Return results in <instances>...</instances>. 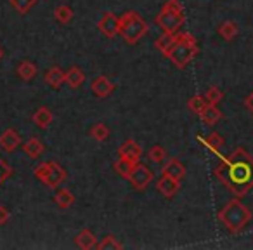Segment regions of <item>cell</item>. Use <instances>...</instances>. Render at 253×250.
Wrapping results in <instances>:
<instances>
[{"instance_id": "obj_1", "label": "cell", "mask_w": 253, "mask_h": 250, "mask_svg": "<svg viewBox=\"0 0 253 250\" xmlns=\"http://www.w3.org/2000/svg\"><path fill=\"white\" fill-rule=\"evenodd\" d=\"M213 174L222 186H225L236 198H243L253 188V158L245 148H236L231 155L218 156Z\"/></svg>"}, {"instance_id": "obj_2", "label": "cell", "mask_w": 253, "mask_h": 250, "mask_svg": "<svg viewBox=\"0 0 253 250\" xmlns=\"http://www.w3.org/2000/svg\"><path fill=\"white\" fill-rule=\"evenodd\" d=\"M218 222L227 229L231 235H238L248 226L252 221V210L243 203L239 198L231 200L220 212H218Z\"/></svg>"}, {"instance_id": "obj_3", "label": "cell", "mask_w": 253, "mask_h": 250, "mask_svg": "<svg viewBox=\"0 0 253 250\" xmlns=\"http://www.w3.org/2000/svg\"><path fill=\"white\" fill-rule=\"evenodd\" d=\"M198 52H200V47H198L196 39L186 32L175 35V42L172 44V47L165 54V57H169L177 68L184 70L198 56Z\"/></svg>"}, {"instance_id": "obj_4", "label": "cell", "mask_w": 253, "mask_h": 250, "mask_svg": "<svg viewBox=\"0 0 253 250\" xmlns=\"http://www.w3.org/2000/svg\"><path fill=\"white\" fill-rule=\"evenodd\" d=\"M148 30H149L148 23H146V19L142 18L139 12L128 11L120 16L118 35L122 37V39L125 40V44H128V46H135L139 40L144 39Z\"/></svg>"}, {"instance_id": "obj_5", "label": "cell", "mask_w": 253, "mask_h": 250, "mask_svg": "<svg viewBox=\"0 0 253 250\" xmlns=\"http://www.w3.org/2000/svg\"><path fill=\"white\" fill-rule=\"evenodd\" d=\"M184 23H186V16H184L180 0H167L156 16V25L165 33H177Z\"/></svg>"}, {"instance_id": "obj_6", "label": "cell", "mask_w": 253, "mask_h": 250, "mask_svg": "<svg viewBox=\"0 0 253 250\" xmlns=\"http://www.w3.org/2000/svg\"><path fill=\"white\" fill-rule=\"evenodd\" d=\"M33 176H35L40 183L45 184L47 188L57 190V188L66 181L68 172L61 163L50 160V162H43V163H40V165H37L35 169H33Z\"/></svg>"}, {"instance_id": "obj_7", "label": "cell", "mask_w": 253, "mask_h": 250, "mask_svg": "<svg viewBox=\"0 0 253 250\" xmlns=\"http://www.w3.org/2000/svg\"><path fill=\"white\" fill-rule=\"evenodd\" d=\"M153 177L155 176H153V172H151L149 167H146L144 163H135L134 169H132L130 177H128V181H130V184L137 191H144L146 188L153 183Z\"/></svg>"}, {"instance_id": "obj_8", "label": "cell", "mask_w": 253, "mask_h": 250, "mask_svg": "<svg viewBox=\"0 0 253 250\" xmlns=\"http://www.w3.org/2000/svg\"><path fill=\"white\" fill-rule=\"evenodd\" d=\"M118 23H120V18H116L115 12L106 11V12H102L101 19H99L97 28L106 39H115V37L118 35Z\"/></svg>"}, {"instance_id": "obj_9", "label": "cell", "mask_w": 253, "mask_h": 250, "mask_svg": "<svg viewBox=\"0 0 253 250\" xmlns=\"http://www.w3.org/2000/svg\"><path fill=\"white\" fill-rule=\"evenodd\" d=\"M90 89H92V92H94L95 98L106 99L115 92L116 85L113 84L109 77H106V75H99V77H95L94 80H92Z\"/></svg>"}, {"instance_id": "obj_10", "label": "cell", "mask_w": 253, "mask_h": 250, "mask_svg": "<svg viewBox=\"0 0 253 250\" xmlns=\"http://www.w3.org/2000/svg\"><path fill=\"white\" fill-rule=\"evenodd\" d=\"M118 156L123 160H128V162H132V163H139L142 158V148L134 139H126L118 148Z\"/></svg>"}, {"instance_id": "obj_11", "label": "cell", "mask_w": 253, "mask_h": 250, "mask_svg": "<svg viewBox=\"0 0 253 250\" xmlns=\"http://www.w3.org/2000/svg\"><path fill=\"white\" fill-rule=\"evenodd\" d=\"M21 141L23 139H21V136H19V132L12 127L5 129V131L0 134V148L4 150L5 153L16 151V150L21 146Z\"/></svg>"}, {"instance_id": "obj_12", "label": "cell", "mask_w": 253, "mask_h": 250, "mask_svg": "<svg viewBox=\"0 0 253 250\" xmlns=\"http://www.w3.org/2000/svg\"><path fill=\"white\" fill-rule=\"evenodd\" d=\"M180 190V181L172 179L169 176H162L156 183V191L165 198H173Z\"/></svg>"}, {"instance_id": "obj_13", "label": "cell", "mask_w": 253, "mask_h": 250, "mask_svg": "<svg viewBox=\"0 0 253 250\" xmlns=\"http://www.w3.org/2000/svg\"><path fill=\"white\" fill-rule=\"evenodd\" d=\"M162 170H163V176H169L177 181H182L184 177H186V167L177 158H167Z\"/></svg>"}, {"instance_id": "obj_14", "label": "cell", "mask_w": 253, "mask_h": 250, "mask_svg": "<svg viewBox=\"0 0 253 250\" xmlns=\"http://www.w3.org/2000/svg\"><path fill=\"white\" fill-rule=\"evenodd\" d=\"M198 116H200L201 122H203L205 125H208V127H215V125L222 120V111L218 109L217 104H207L203 108V111H201Z\"/></svg>"}, {"instance_id": "obj_15", "label": "cell", "mask_w": 253, "mask_h": 250, "mask_svg": "<svg viewBox=\"0 0 253 250\" xmlns=\"http://www.w3.org/2000/svg\"><path fill=\"white\" fill-rule=\"evenodd\" d=\"M23 151H25V155L28 156V158L37 160V158H40V156L43 155V151H45V146H43V143L40 141L37 136H32V138H30L28 141L23 145Z\"/></svg>"}, {"instance_id": "obj_16", "label": "cell", "mask_w": 253, "mask_h": 250, "mask_svg": "<svg viewBox=\"0 0 253 250\" xmlns=\"http://www.w3.org/2000/svg\"><path fill=\"white\" fill-rule=\"evenodd\" d=\"M43 80H45V84L49 85L50 89L57 91V89H61V85L64 84V71L61 70L59 66H50L49 70L43 73Z\"/></svg>"}, {"instance_id": "obj_17", "label": "cell", "mask_w": 253, "mask_h": 250, "mask_svg": "<svg viewBox=\"0 0 253 250\" xmlns=\"http://www.w3.org/2000/svg\"><path fill=\"white\" fill-rule=\"evenodd\" d=\"M37 73H39V68H37V64L30 59H23L21 63L16 66V75H18L23 82L33 80V78L37 77Z\"/></svg>"}, {"instance_id": "obj_18", "label": "cell", "mask_w": 253, "mask_h": 250, "mask_svg": "<svg viewBox=\"0 0 253 250\" xmlns=\"http://www.w3.org/2000/svg\"><path fill=\"white\" fill-rule=\"evenodd\" d=\"M32 122L35 123L39 129H47L50 123L54 122V113L50 111L47 106H40V108L32 115Z\"/></svg>"}, {"instance_id": "obj_19", "label": "cell", "mask_w": 253, "mask_h": 250, "mask_svg": "<svg viewBox=\"0 0 253 250\" xmlns=\"http://www.w3.org/2000/svg\"><path fill=\"white\" fill-rule=\"evenodd\" d=\"M75 243H77V247H80V249H84V250L95 249V245H97V236L94 235V231L85 228L75 236Z\"/></svg>"}, {"instance_id": "obj_20", "label": "cell", "mask_w": 253, "mask_h": 250, "mask_svg": "<svg viewBox=\"0 0 253 250\" xmlns=\"http://www.w3.org/2000/svg\"><path fill=\"white\" fill-rule=\"evenodd\" d=\"M85 82V73L82 71L80 66H71L68 71H64V84H68L71 89L82 87Z\"/></svg>"}, {"instance_id": "obj_21", "label": "cell", "mask_w": 253, "mask_h": 250, "mask_svg": "<svg viewBox=\"0 0 253 250\" xmlns=\"http://www.w3.org/2000/svg\"><path fill=\"white\" fill-rule=\"evenodd\" d=\"M52 198H54V203L59 208H70L75 203V195L70 190H66V188H57Z\"/></svg>"}, {"instance_id": "obj_22", "label": "cell", "mask_w": 253, "mask_h": 250, "mask_svg": "<svg viewBox=\"0 0 253 250\" xmlns=\"http://www.w3.org/2000/svg\"><path fill=\"white\" fill-rule=\"evenodd\" d=\"M198 141H201L205 146H207V148H210L217 156H220V148L225 145L224 138H222L218 132H213V134H210L208 138H205V139H201L200 136H198Z\"/></svg>"}, {"instance_id": "obj_23", "label": "cell", "mask_w": 253, "mask_h": 250, "mask_svg": "<svg viewBox=\"0 0 253 250\" xmlns=\"http://www.w3.org/2000/svg\"><path fill=\"white\" fill-rule=\"evenodd\" d=\"M238 32H239V28L234 21H224L220 26H218V35H220L224 40H227V42L234 40L236 37H238Z\"/></svg>"}, {"instance_id": "obj_24", "label": "cell", "mask_w": 253, "mask_h": 250, "mask_svg": "<svg viewBox=\"0 0 253 250\" xmlns=\"http://www.w3.org/2000/svg\"><path fill=\"white\" fill-rule=\"evenodd\" d=\"M88 134H90V138L95 139L97 143H104V141H108L111 131H109V127L108 125H104V123H95V125H92L90 127Z\"/></svg>"}, {"instance_id": "obj_25", "label": "cell", "mask_w": 253, "mask_h": 250, "mask_svg": "<svg viewBox=\"0 0 253 250\" xmlns=\"http://www.w3.org/2000/svg\"><path fill=\"white\" fill-rule=\"evenodd\" d=\"M37 2H39V0H9L11 7L14 9L16 12H19L21 16L28 14V12L37 5Z\"/></svg>"}, {"instance_id": "obj_26", "label": "cell", "mask_w": 253, "mask_h": 250, "mask_svg": "<svg viewBox=\"0 0 253 250\" xmlns=\"http://www.w3.org/2000/svg\"><path fill=\"white\" fill-rule=\"evenodd\" d=\"M73 9L70 7V5H57L56 11H54V18H56L57 23H61V25H68V23H71V19H73Z\"/></svg>"}, {"instance_id": "obj_27", "label": "cell", "mask_w": 253, "mask_h": 250, "mask_svg": "<svg viewBox=\"0 0 253 250\" xmlns=\"http://www.w3.org/2000/svg\"><path fill=\"white\" fill-rule=\"evenodd\" d=\"M135 163L128 162V160H123V158H118L115 162V165H113V169H115V172L118 174V176H122L123 179L128 181V177H130L132 174V169H134Z\"/></svg>"}, {"instance_id": "obj_28", "label": "cell", "mask_w": 253, "mask_h": 250, "mask_svg": "<svg viewBox=\"0 0 253 250\" xmlns=\"http://www.w3.org/2000/svg\"><path fill=\"white\" fill-rule=\"evenodd\" d=\"M175 35H177V33H165V32H163V35L160 37V39H156L155 47L162 54H167L170 47H172V44L175 42Z\"/></svg>"}, {"instance_id": "obj_29", "label": "cell", "mask_w": 253, "mask_h": 250, "mask_svg": "<svg viewBox=\"0 0 253 250\" xmlns=\"http://www.w3.org/2000/svg\"><path fill=\"white\" fill-rule=\"evenodd\" d=\"M95 249H99V250H122L123 243L118 242V240H116V236L108 235V236H104L101 242H97Z\"/></svg>"}, {"instance_id": "obj_30", "label": "cell", "mask_w": 253, "mask_h": 250, "mask_svg": "<svg viewBox=\"0 0 253 250\" xmlns=\"http://www.w3.org/2000/svg\"><path fill=\"white\" fill-rule=\"evenodd\" d=\"M148 158L151 160L153 163L160 165V163H165V160L169 158V155H167V150L163 148V146L155 145V146H153V148L148 151Z\"/></svg>"}, {"instance_id": "obj_31", "label": "cell", "mask_w": 253, "mask_h": 250, "mask_svg": "<svg viewBox=\"0 0 253 250\" xmlns=\"http://www.w3.org/2000/svg\"><path fill=\"white\" fill-rule=\"evenodd\" d=\"M203 96H205V99H207L208 104H217L218 106V102H222V99H224V92H222L218 87H215V85L208 87Z\"/></svg>"}, {"instance_id": "obj_32", "label": "cell", "mask_w": 253, "mask_h": 250, "mask_svg": "<svg viewBox=\"0 0 253 250\" xmlns=\"http://www.w3.org/2000/svg\"><path fill=\"white\" fill-rule=\"evenodd\" d=\"M207 104L208 102H207V99H205V96H193V98L187 101V108H189L194 115H200Z\"/></svg>"}, {"instance_id": "obj_33", "label": "cell", "mask_w": 253, "mask_h": 250, "mask_svg": "<svg viewBox=\"0 0 253 250\" xmlns=\"http://www.w3.org/2000/svg\"><path fill=\"white\" fill-rule=\"evenodd\" d=\"M12 172H14V170H12V167L9 165L4 158H0V186H2V184H4L5 181L12 176Z\"/></svg>"}, {"instance_id": "obj_34", "label": "cell", "mask_w": 253, "mask_h": 250, "mask_svg": "<svg viewBox=\"0 0 253 250\" xmlns=\"http://www.w3.org/2000/svg\"><path fill=\"white\" fill-rule=\"evenodd\" d=\"M9 219H11V214H9L7 207H4V205H0V226L7 224Z\"/></svg>"}, {"instance_id": "obj_35", "label": "cell", "mask_w": 253, "mask_h": 250, "mask_svg": "<svg viewBox=\"0 0 253 250\" xmlns=\"http://www.w3.org/2000/svg\"><path fill=\"white\" fill-rule=\"evenodd\" d=\"M245 106H246V109H248V111L253 115V91L250 92L248 96H246V99H245Z\"/></svg>"}, {"instance_id": "obj_36", "label": "cell", "mask_w": 253, "mask_h": 250, "mask_svg": "<svg viewBox=\"0 0 253 250\" xmlns=\"http://www.w3.org/2000/svg\"><path fill=\"white\" fill-rule=\"evenodd\" d=\"M2 57H4V49H2V46H0V61H2Z\"/></svg>"}]
</instances>
